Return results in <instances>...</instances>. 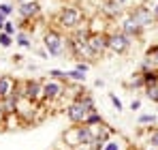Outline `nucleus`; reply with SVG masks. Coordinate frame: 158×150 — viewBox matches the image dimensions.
<instances>
[{
  "instance_id": "obj_1",
  "label": "nucleus",
  "mask_w": 158,
  "mask_h": 150,
  "mask_svg": "<svg viewBox=\"0 0 158 150\" xmlns=\"http://www.w3.org/2000/svg\"><path fill=\"white\" fill-rule=\"evenodd\" d=\"M58 24L62 28H66V30H77L81 26H85V13L77 4L62 7L60 13H58Z\"/></svg>"
},
{
  "instance_id": "obj_2",
  "label": "nucleus",
  "mask_w": 158,
  "mask_h": 150,
  "mask_svg": "<svg viewBox=\"0 0 158 150\" xmlns=\"http://www.w3.org/2000/svg\"><path fill=\"white\" fill-rule=\"evenodd\" d=\"M43 45H45L49 56H64V51H66V37L60 30L49 28L43 34Z\"/></svg>"
},
{
  "instance_id": "obj_3",
  "label": "nucleus",
  "mask_w": 158,
  "mask_h": 150,
  "mask_svg": "<svg viewBox=\"0 0 158 150\" xmlns=\"http://www.w3.org/2000/svg\"><path fill=\"white\" fill-rule=\"evenodd\" d=\"M62 139H64V144L69 148H77L81 144H92V135H90V131H88L85 125H75L71 129H66Z\"/></svg>"
},
{
  "instance_id": "obj_4",
  "label": "nucleus",
  "mask_w": 158,
  "mask_h": 150,
  "mask_svg": "<svg viewBox=\"0 0 158 150\" xmlns=\"http://www.w3.org/2000/svg\"><path fill=\"white\" fill-rule=\"evenodd\" d=\"M107 45H109V51L118 54V56H124L126 51L131 50L132 39L126 37L122 30H115V32H107Z\"/></svg>"
},
{
  "instance_id": "obj_5",
  "label": "nucleus",
  "mask_w": 158,
  "mask_h": 150,
  "mask_svg": "<svg viewBox=\"0 0 158 150\" xmlns=\"http://www.w3.org/2000/svg\"><path fill=\"white\" fill-rule=\"evenodd\" d=\"M92 112H94V109H90L81 99H75L73 103H69V107H66V118H69L73 125H83L85 118H88Z\"/></svg>"
},
{
  "instance_id": "obj_6",
  "label": "nucleus",
  "mask_w": 158,
  "mask_h": 150,
  "mask_svg": "<svg viewBox=\"0 0 158 150\" xmlns=\"http://www.w3.org/2000/svg\"><path fill=\"white\" fill-rule=\"evenodd\" d=\"M17 95L32 101V103H36V101L43 99V84L36 82V79H26V82L17 84Z\"/></svg>"
},
{
  "instance_id": "obj_7",
  "label": "nucleus",
  "mask_w": 158,
  "mask_h": 150,
  "mask_svg": "<svg viewBox=\"0 0 158 150\" xmlns=\"http://www.w3.org/2000/svg\"><path fill=\"white\" fill-rule=\"evenodd\" d=\"M66 92V86H64V82L62 79H47L45 84H43V99L45 101H58L62 99V95Z\"/></svg>"
},
{
  "instance_id": "obj_8",
  "label": "nucleus",
  "mask_w": 158,
  "mask_h": 150,
  "mask_svg": "<svg viewBox=\"0 0 158 150\" xmlns=\"http://www.w3.org/2000/svg\"><path fill=\"white\" fill-rule=\"evenodd\" d=\"M120 30H122L126 37H131V39H139V37L143 34V30H145V28H143V26L139 24L131 13L126 11V13H124V17L120 20Z\"/></svg>"
},
{
  "instance_id": "obj_9",
  "label": "nucleus",
  "mask_w": 158,
  "mask_h": 150,
  "mask_svg": "<svg viewBox=\"0 0 158 150\" xmlns=\"http://www.w3.org/2000/svg\"><path fill=\"white\" fill-rule=\"evenodd\" d=\"M128 13H131V15H132V17H135V20H137L141 26H143V28L154 26V22H156V20H154L152 9H150V7H145L143 2H141V4H135V7H131V9H128Z\"/></svg>"
},
{
  "instance_id": "obj_10",
  "label": "nucleus",
  "mask_w": 158,
  "mask_h": 150,
  "mask_svg": "<svg viewBox=\"0 0 158 150\" xmlns=\"http://www.w3.org/2000/svg\"><path fill=\"white\" fill-rule=\"evenodd\" d=\"M17 13H19V17H22V20L32 22V20H36V17L41 15V2H39V0L22 2V4L17 7Z\"/></svg>"
},
{
  "instance_id": "obj_11",
  "label": "nucleus",
  "mask_w": 158,
  "mask_h": 150,
  "mask_svg": "<svg viewBox=\"0 0 158 150\" xmlns=\"http://www.w3.org/2000/svg\"><path fill=\"white\" fill-rule=\"evenodd\" d=\"M126 13V9L120 4V2H115V0H105L103 4H101V15L105 17V20H118V17H122Z\"/></svg>"
},
{
  "instance_id": "obj_12",
  "label": "nucleus",
  "mask_w": 158,
  "mask_h": 150,
  "mask_svg": "<svg viewBox=\"0 0 158 150\" xmlns=\"http://www.w3.org/2000/svg\"><path fill=\"white\" fill-rule=\"evenodd\" d=\"M88 45H90V50H92L94 56H103L109 50V45H107V32H103V34H90L88 37Z\"/></svg>"
},
{
  "instance_id": "obj_13",
  "label": "nucleus",
  "mask_w": 158,
  "mask_h": 150,
  "mask_svg": "<svg viewBox=\"0 0 158 150\" xmlns=\"http://www.w3.org/2000/svg\"><path fill=\"white\" fill-rule=\"evenodd\" d=\"M17 79H13L11 75H0V99H6V97H13L17 95ZM19 97V95H17Z\"/></svg>"
},
{
  "instance_id": "obj_14",
  "label": "nucleus",
  "mask_w": 158,
  "mask_h": 150,
  "mask_svg": "<svg viewBox=\"0 0 158 150\" xmlns=\"http://www.w3.org/2000/svg\"><path fill=\"white\" fill-rule=\"evenodd\" d=\"M105 22L107 20L103 15H94V17L85 24V28H88L90 34H103V32H105Z\"/></svg>"
},
{
  "instance_id": "obj_15",
  "label": "nucleus",
  "mask_w": 158,
  "mask_h": 150,
  "mask_svg": "<svg viewBox=\"0 0 158 150\" xmlns=\"http://www.w3.org/2000/svg\"><path fill=\"white\" fill-rule=\"evenodd\" d=\"M126 86L128 88H145V79H143V73H132L128 79H126Z\"/></svg>"
},
{
  "instance_id": "obj_16",
  "label": "nucleus",
  "mask_w": 158,
  "mask_h": 150,
  "mask_svg": "<svg viewBox=\"0 0 158 150\" xmlns=\"http://www.w3.org/2000/svg\"><path fill=\"white\" fill-rule=\"evenodd\" d=\"M122 148H124V142H122L120 137L115 139L113 135H111V137L107 139V144H105V146H103V150H122Z\"/></svg>"
},
{
  "instance_id": "obj_17",
  "label": "nucleus",
  "mask_w": 158,
  "mask_h": 150,
  "mask_svg": "<svg viewBox=\"0 0 158 150\" xmlns=\"http://www.w3.org/2000/svg\"><path fill=\"white\" fill-rule=\"evenodd\" d=\"M145 97L152 101V103H158V84H152V86H145Z\"/></svg>"
},
{
  "instance_id": "obj_18",
  "label": "nucleus",
  "mask_w": 158,
  "mask_h": 150,
  "mask_svg": "<svg viewBox=\"0 0 158 150\" xmlns=\"http://www.w3.org/2000/svg\"><path fill=\"white\" fill-rule=\"evenodd\" d=\"M15 41L22 45V47H30L32 43H30V34H28L26 30H19L17 34H15Z\"/></svg>"
},
{
  "instance_id": "obj_19",
  "label": "nucleus",
  "mask_w": 158,
  "mask_h": 150,
  "mask_svg": "<svg viewBox=\"0 0 158 150\" xmlns=\"http://www.w3.org/2000/svg\"><path fill=\"white\" fill-rule=\"evenodd\" d=\"M148 144H150V148H158V129H152V131H150Z\"/></svg>"
},
{
  "instance_id": "obj_20",
  "label": "nucleus",
  "mask_w": 158,
  "mask_h": 150,
  "mask_svg": "<svg viewBox=\"0 0 158 150\" xmlns=\"http://www.w3.org/2000/svg\"><path fill=\"white\" fill-rule=\"evenodd\" d=\"M66 79H75V82H85V73H81V71H69L66 73Z\"/></svg>"
},
{
  "instance_id": "obj_21",
  "label": "nucleus",
  "mask_w": 158,
  "mask_h": 150,
  "mask_svg": "<svg viewBox=\"0 0 158 150\" xmlns=\"http://www.w3.org/2000/svg\"><path fill=\"white\" fill-rule=\"evenodd\" d=\"M156 116H154V114H145V116H141V118H139V122H141V125H156Z\"/></svg>"
},
{
  "instance_id": "obj_22",
  "label": "nucleus",
  "mask_w": 158,
  "mask_h": 150,
  "mask_svg": "<svg viewBox=\"0 0 158 150\" xmlns=\"http://www.w3.org/2000/svg\"><path fill=\"white\" fill-rule=\"evenodd\" d=\"M11 43H13V37L6 34V32H0V45H2V47H9Z\"/></svg>"
},
{
  "instance_id": "obj_23",
  "label": "nucleus",
  "mask_w": 158,
  "mask_h": 150,
  "mask_svg": "<svg viewBox=\"0 0 158 150\" xmlns=\"http://www.w3.org/2000/svg\"><path fill=\"white\" fill-rule=\"evenodd\" d=\"M115 2H120V4H122V7H124V9L128 11L131 7H135V4H141L143 0H115Z\"/></svg>"
},
{
  "instance_id": "obj_24",
  "label": "nucleus",
  "mask_w": 158,
  "mask_h": 150,
  "mask_svg": "<svg viewBox=\"0 0 158 150\" xmlns=\"http://www.w3.org/2000/svg\"><path fill=\"white\" fill-rule=\"evenodd\" d=\"M148 58L154 60V62H158V43H156V45H152V47L148 50Z\"/></svg>"
},
{
  "instance_id": "obj_25",
  "label": "nucleus",
  "mask_w": 158,
  "mask_h": 150,
  "mask_svg": "<svg viewBox=\"0 0 158 150\" xmlns=\"http://www.w3.org/2000/svg\"><path fill=\"white\" fill-rule=\"evenodd\" d=\"M49 77L52 79H66V73L64 71H58V69H52L49 71Z\"/></svg>"
},
{
  "instance_id": "obj_26",
  "label": "nucleus",
  "mask_w": 158,
  "mask_h": 150,
  "mask_svg": "<svg viewBox=\"0 0 158 150\" xmlns=\"http://www.w3.org/2000/svg\"><path fill=\"white\" fill-rule=\"evenodd\" d=\"M2 32H6V34H11V37H13V34H17V30H15V26L11 24L9 20H6V24H4V28H2Z\"/></svg>"
},
{
  "instance_id": "obj_27",
  "label": "nucleus",
  "mask_w": 158,
  "mask_h": 150,
  "mask_svg": "<svg viewBox=\"0 0 158 150\" xmlns=\"http://www.w3.org/2000/svg\"><path fill=\"white\" fill-rule=\"evenodd\" d=\"M0 13H2V15H6V17H9V15H11V13H13V7H11V4H0Z\"/></svg>"
},
{
  "instance_id": "obj_28",
  "label": "nucleus",
  "mask_w": 158,
  "mask_h": 150,
  "mask_svg": "<svg viewBox=\"0 0 158 150\" xmlns=\"http://www.w3.org/2000/svg\"><path fill=\"white\" fill-rule=\"evenodd\" d=\"M109 99H111V103H113V105H115V109H118V112H120V109H122V101L118 99V97H115V95H109Z\"/></svg>"
},
{
  "instance_id": "obj_29",
  "label": "nucleus",
  "mask_w": 158,
  "mask_h": 150,
  "mask_svg": "<svg viewBox=\"0 0 158 150\" xmlns=\"http://www.w3.org/2000/svg\"><path fill=\"white\" fill-rule=\"evenodd\" d=\"M88 69H90V64H88V62H77V71H81V73H88Z\"/></svg>"
},
{
  "instance_id": "obj_30",
  "label": "nucleus",
  "mask_w": 158,
  "mask_h": 150,
  "mask_svg": "<svg viewBox=\"0 0 158 150\" xmlns=\"http://www.w3.org/2000/svg\"><path fill=\"white\" fill-rule=\"evenodd\" d=\"M139 107H141V101H137V99H135V101L131 103V109H139Z\"/></svg>"
},
{
  "instance_id": "obj_31",
  "label": "nucleus",
  "mask_w": 158,
  "mask_h": 150,
  "mask_svg": "<svg viewBox=\"0 0 158 150\" xmlns=\"http://www.w3.org/2000/svg\"><path fill=\"white\" fill-rule=\"evenodd\" d=\"M4 24H6V15H2V13H0V30L4 28Z\"/></svg>"
},
{
  "instance_id": "obj_32",
  "label": "nucleus",
  "mask_w": 158,
  "mask_h": 150,
  "mask_svg": "<svg viewBox=\"0 0 158 150\" xmlns=\"http://www.w3.org/2000/svg\"><path fill=\"white\" fill-rule=\"evenodd\" d=\"M152 13H154V20L158 22V2L154 4V7H152Z\"/></svg>"
},
{
  "instance_id": "obj_33",
  "label": "nucleus",
  "mask_w": 158,
  "mask_h": 150,
  "mask_svg": "<svg viewBox=\"0 0 158 150\" xmlns=\"http://www.w3.org/2000/svg\"><path fill=\"white\" fill-rule=\"evenodd\" d=\"M17 2H19V4H22V2H30V0H17Z\"/></svg>"
},
{
  "instance_id": "obj_34",
  "label": "nucleus",
  "mask_w": 158,
  "mask_h": 150,
  "mask_svg": "<svg viewBox=\"0 0 158 150\" xmlns=\"http://www.w3.org/2000/svg\"><path fill=\"white\" fill-rule=\"evenodd\" d=\"M150 150H158V148H150Z\"/></svg>"
}]
</instances>
